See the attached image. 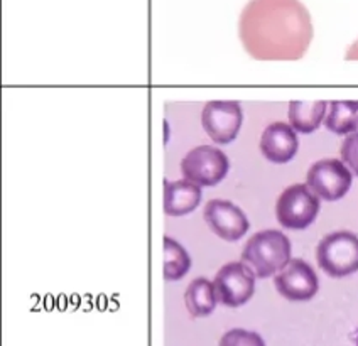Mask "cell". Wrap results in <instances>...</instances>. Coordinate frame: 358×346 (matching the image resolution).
Wrapping results in <instances>:
<instances>
[{"label":"cell","mask_w":358,"mask_h":346,"mask_svg":"<svg viewBox=\"0 0 358 346\" xmlns=\"http://www.w3.org/2000/svg\"><path fill=\"white\" fill-rule=\"evenodd\" d=\"M274 286L282 297L289 301H309L318 294L320 280L315 268L303 259H292L275 275Z\"/></svg>","instance_id":"10"},{"label":"cell","mask_w":358,"mask_h":346,"mask_svg":"<svg viewBox=\"0 0 358 346\" xmlns=\"http://www.w3.org/2000/svg\"><path fill=\"white\" fill-rule=\"evenodd\" d=\"M328 101L292 100L289 103V125L299 134H311L324 122Z\"/></svg>","instance_id":"13"},{"label":"cell","mask_w":358,"mask_h":346,"mask_svg":"<svg viewBox=\"0 0 358 346\" xmlns=\"http://www.w3.org/2000/svg\"><path fill=\"white\" fill-rule=\"evenodd\" d=\"M242 120V107L235 100H211L201 112L203 129L217 144H230L235 140Z\"/></svg>","instance_id":"8"},{"label":"cell","mask_w":358,"mask_h":346,"mask_svg":"<svg viewBox=\"0 0 358 346\" xmlns=\"http://www.w3.org/2000/svg\"><path fill=\"white\" fill-rule=\"evenodd\" d=\"M353 341H355V346H358V328H357V331H355V336H353Z\"/></svg>","instance_id":"19"},{"label":"cell","mask_w":358,"mask_h":346,"mask_svg":"<svg viewBox=\"0 0 358 346\" xmlns=\"http://www.w3.org/2000/svg\"><path fill=\"white\" fill-rule=\"evenodd\" d=\"M215 296L227 308H240L255 292V275L245 264L230 262L217 272L213 280Z\"/></svg>","instance_id":"7"},{"label":"cell","mask_w":358,"mask_h":346,"mask_svg":"<svg viewBox=\"0 0 358 346\" xmlns=\"http://www.w3.org/2000/svg\"><path fill=\"white\" fill-rule=\"evenodd\" d=\"M289 262L291 242L279 230H262L252 235L242 250V264L259 279L280 272Z\"/></svg>","instance_id":"2"},{"label":"cell","mask_w":358,"mask_h":346,"mask_svg":"<svg viewBox=\"0 0 358 346\" xmlns=\"http://www.w3.org/2000/svg\"><path fill=\"white\" fill-rule=\"evenodd\" d=\"M201 201V186L188 179L164 181V211L169 217H182L194 211Z\"/></svg>","instance_id":"12"},{"label":"cell","mask_w":358,"mask_h":346,"mask_svg":"<svg viewBox=\"0 0 358 346\" xmlns=\"http://www.w3.org/2000/svg\"><path fill=\"white\" fill-rule=\"evenodd\" d=\"M220 346H266V341H264V338L259 333L242 328H234L222 336Z\"/></svg>","instance_id":"17"},{"label":"cell","mask_w":358,"mask_h":346,"mask_svg":"<svg viewBox=\"0 0 358 346\" xmlns=\"http://www.w3.org/2000/svg\"><path fill=\"white\" fill-rule=\"evenodd\" d=\"M316 260L329 277H347L358 271V237L348 230L328 233L316 247Z\"/></svg>","instance_id":"3"},{"label":"cell","mask_w":358,"mask_h":346,"mask_svg":"<svg viewBox=\"0 0 358 346\" xmlns=\"http://www.w3.org/2000/svg\"><path fill=\"white\" fill-rule=\"evenodd\" d=\"M299 147L298 134L289 124L274 122L267 125L260 137V150L267 161L274 164H286L296 156Z\"/></svg>","instance_id":"11"},{"label":"cell","mask_w":358,"mask_h":346,"mask_svg":"<svg viewBox=\"0 0 358 346\" xmlns=\"http://www.w3.org/2000/svg\"><path fill=\"white\" fill-rule=\"evenodd\" d=\"M306 185L323 201H338L352 186V171L338 159H321L309 168Z\"/></svg>","instance_id":"6"},{"label":"cell","mask_w":358,"mask_h":346,"mask_svg":"<svg viewBox=\"0 0 358 346\" xmlns=\"http://www.w3.org/2000/svg\"><path fill=\"white\" fill-rule=\"evenodd\" d=\"M238 34L252 58L299 59L313 39L311 15L299 0H250Z\"/></svg>","instance_id":"1"},{"label":"cell","mask_w":358,"mask_h":346,"mask_svg":"<svg viewBox=\"0 0 358 346\" xmlns=\"http://www.w3.org/2000/svg\"><path fill=\"white\" fill-rule=\"evenodd\" d=\"M324 127L336 136H350L358 132V100L328 101Z\"/></svg>","instance_id":"14"},{"label":"cell","mask_w":358,"mask_h":346,"mask_svg":"<svg viewBox=\"0 0 358 346\" xmlns=\"http://www.w3.org/2000/svg\"><path fill=\"white\" fill-rule=\"evenodd\" d=\"M230 161L227 154L211 145L191 149L181 161V173L198 186H215L229 174Z\"/></svg>","instance_id":"5"},{"label":"cell","mask_w":358,"mask_h":346,"mask_svg":"<svg viewBox=\"0 0 358 346\" xmlns=\"http://www.w3.org/2000/svg\"><path fill=\"white\" fill-rule=\"evenodd\" d=\"M320 213V198L308 185L287 186L275 203V217L279 225L287 230H304Z\"/></svg>","instance_id":"4"},{"label":"cell","mask_w":358,"mask_h":346,"mask_svg":"<svg viewBox=\"0 0 358 346\" xmlns=\"http://www.w3.org/2000/svg\"><path fill=\"white\" fill-rule=\"evenodd\" d=\"M203 218L215 235L227 242H237L249 231V219L242 208L229 199H211L203 210Z\"/></svg>","instance_id":"9"},{"label":"cell","mask_w":358,"mask_h":346,"mask_svg":"<svg viewBox=\"0 0 358 346\" xmlns=\"http://www.w3.org/2000/svg\"><path fill=\"white\" fill-rule=\"evenodd\" d=\"M191 259L186 248L174 238L164 237V279L176 280L188 274Z\"/></svg>","instance_id":"16"},{"label":"cell","mask_w":358,"mask_h":346,"mask_svg":"<svg viewBox=\"0 0 358 346\" xmlns=\"http://www.w3.org/2000/svg\"><path fill=\"white\" fill-rule=\"evenodd\" d=\"M185 303L193 317L211 315L218 303L217 296H215L213 282H210L206 277H198V279L191 280L185 292Z\"/></svg>","instance_id":"15"},{"label":"cell","mask_w":358,"mask_h":346,"mask_svg":"<svg viewBox=\"0 0 358 346\" xmlns=\"http://www.w3.org/2000/svg\"><path fill=\"white\" fill-rule=\"evenodd\" d=\"M341 161L347 164V168L358 176V132L350 134L343 140L340 149Z\"/></svg>","instance_id":"18"}]
</instances>
